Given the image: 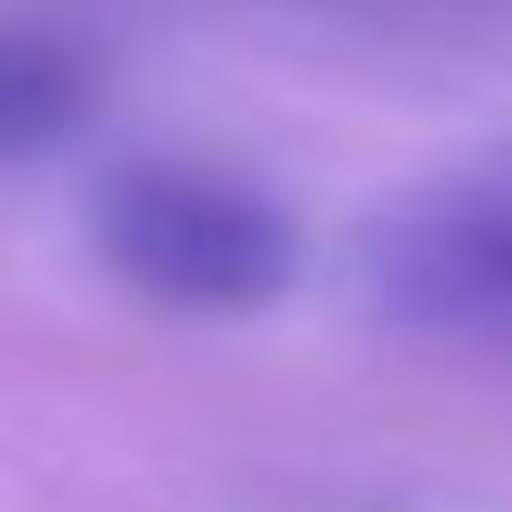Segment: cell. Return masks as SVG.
<instances>
[{
    "mask_svg": "<svg viewBox=\"0 0 512 512\" xmlns=\"http://www.w3.org/2000/svg\"><path fill=\"white\" fill-rule=\"evenodd\" d=\"M88 112V64L72 40L0 24V160H32Z\"/></svg>",
    "mask_w": 512,
    "mask_h": 512,
    "instance_id": "cell-3",
    "label": "cell"
},
{
    "mask_svg": "<svg viewBox=\"0 0 512 512\" xmlns=\"http://www.w3.org/2000/svg\"><path fill=\"white\" fill-rule=\"evenodd\" d=\"M96 248L136 296L176 312H256L296 280V224L280 200L184 160L112 168L96 192Z\"/></svg>",
    "mask_w": 512,
    "mask_h": 512,
    "instance_id": "cell-1",
    "label": "cell"
},
{
    "mask_svg": "<svg viewBox=\"0 0 512 512\" xmlns=\"http://www.w3.org/2000/svg\"><path fill=\"white\" fill-rule=\"evenodd\" d=\"M376 312L408 328H512V152L448 168L360 232Z\"/></svg>",
    "mask_w": 512,
    "mask_h": 512,
    "instance_id": "cell-2",
    "label": "cell"
}]
</instances>
